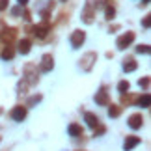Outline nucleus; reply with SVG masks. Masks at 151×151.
I'll use <instances>...</instances> for the list:
<instances>
[{"label": "nucleus", "instance_id": "423d86ee", "mask_svg": "<svg viewBox=\"0 0 151 151\" xmlns=\"http://www.w3.org/2000/svg\"><path fill=\"white\" fill-rule=\"evenodd\" d=\"M84 21L86 22H91V19H93V0H88V4H86V9H84Z\"/></svg>", "mask_w": 151, "mask_h": 151}, {"label": "nucleus", "instance_id": "6e6552de", "mask_svg": "<svg viewBox=\"0 0 151 151\" xmlns=\"http://www.w3.org/2000/svg\"><path fill=\"white\" fill-rule=\"evenodd\" d=\"M47 32H49V22H43V24H39V26H34V34H36L37 37H45Z\"/></svg>", "mask_w": 151, "mask_h": 151}, {"label": "nucleus", "instance_id": "20e7f679", "mask_svg": "<svg viewBox=\"0 0 151 151\" xmlns=\"http://www.w3.org/2000/svg\"><path fill=\"white\" fill-rule=\"evenodd\" d=\"M142 123H144L142 114H132L131 118H129V127H131V129H140Z\"/></svg>", "mask_w": 151, "mask_h": 151}, {"label": "nucleus", "instance_id": "f8f14e48", "mask_svg": "<svg viewBox=\"0 0 151 151\" xmlns=\"http://www.w3.org/2000/svg\"><path fill=\"white\" fill-rule=\"evenodd\" d=\"M134 69H136V62L132 60V58H129V60H125V63H123V71L131 73V71H134Z\"/></svg>", "mask_w": 151, "mask_h": 151}, {"label": "nucleus", "instance_id": "a211bd4d", "mask_svg": "<svg viewBox=\"0 0 151 151\" xmlns=\"http://www.w3.org/2000/svg\"><path fill=\"white\" fill-rule=\"evenodd\" d=\"M119 112H121V110H119V106H114V104L108 108V114H110V118H118V116H119Z\"/></svg>", "mask_w": 151, "mask_h": 151}, {"label": "nucleus", "instance_id": "9d476101", "mask_svg": "<svg viewBox=\"0 0 151 151\" xmlns=\"http://www.w3.org/2000/svg\"><path fill=\"white\" fill-rule=\"evenodd\" d=\"M95 103L97 104H108V93L106 91H99L95 95Z\"/></svg>", "mask_w": 151, "mask_h": 151}, {"label": "nucleus", "instance_id": "dca6fc26", "mask_svg": "<svg viewBox=\"0 0 151 151\" xmlns=\"http://www.w3.org/2000/svg\"><path fill=\"white\" fill-rule=\"evenodd\" d=\"M138 104H140V106H144V108L149 106V93H144L140 99H138Z\"/></svg>", "mask_w": 151, "mask_h": 151}, {"label": "nucleus", "instance_id": "412c9836", "mask_svg": "<svg viewBox=\"0 0 151 151\" xmlns=\"http://www.w3.org/2000/svg\"><path fill=\"white\" fill-rule=\"evenodd\" d=\"M8 2L9 0H0V11H4L6 8H8Z\"/></svg>", "mask_w": 151, "mask_h": 151}, {"label": "nucleus", "instance_id": "5701e85b", "mask_svg": "<svg viewBox=\"0 0 151 151\" xmlns=\"http://www.w3.org/2000/svg\"><path fill=\"white\" fill-rule=\"evenodd\" d=\"M39 99H41V95H34L32 99H30V104H34V103H37Z\"/></svg>", "mask_w": 151, "mask_h": 151}, {"label": "nucleus", "instance_id": "aec40b11", "mask_svg": "<svg viewBox=\"0 0 151 151\" xmlns=\"http://www.w3.org/2000/svg\"><path fill=\"white\" fill-rule=\"evenodd\" d=\"M114 13H116L114 8H110V6H108V8H106V19H114Z\"/></svg>", "mask_w": 151, "mask_h": 151}, {"label": "nucleus", "instance_id": "ddd939ff", "mask_svg": "<svg viewBox=\"0 0 151 151\" xmlns=\"http://www.w3.org/2000/svg\"><path fill=\"white\" fill-rule=\"evenodd\" d=\"M19 52L21 54H28V52H30V41H28V39H22L19 43Z\"/></svg>", "mask_w": 151, "mask_h": 151}, {"label": "nucleus", "instance_id": "b1692460", "mask_svg": "<svg viewBox=\"0 0 151 151\" xmlns=\"http://www.w3.org/2000/svg\"><path fill=\"white\" fill-rule=\"evenodd\" d=\"M28 4V0H19V6H26Z\"/></svg>", "mask_w": 151, "mask_h": 151}, {"label": "nucleus", "instance_id": "39448f33", "mask_svg": "<svg viewBox=\"0 0 151 151\" xmlns=\"http://www.w3.org/2000/svg\"><path fill=\"white\" fill-rule=\"evenodd\" d=\"M52 65H54V60H52V56H50V54H45L43 60H41V65H39V67H41V71H43V73L50 71Z\"/></svg>", "mask_w": 151, "mask_h": 151}, {"label": "nucleus", "instance_id": "6ab92c4d", "mask_svg": "<svg viewBox=\"0 0 151 151\" xmlns=\"http://www.w3.org/2000/svg\"><path fill=\"white\" fill-rule=\"evenodd\" d=\"M136 52H140V54H147L149 47H147V45H140V47H136Z\"/></svg>", "mask_w": 151, "mask_h": 151}, {"label": "nucleus", "instance_id": "f257e3e1", "mask_svg": "<svg viewBox=\"0 0 151 151\" xmlns=\"http://www.w3.org/2000/svg\"><path fill=\"white\" fill-rule=\"evenodd\" d=\"M84 39H86V34H84L82 30L73 32V36H71V47H73V49H78L80 45L84 43Z\"/></svg>", "mask_w": 151, "mask_h": 151}, {"label": "nucleus", "instance_id": "f03ea898", "mask_svg": "<svg viewBox=\"0 0 151 151\" xmlns=\"http://www.w3.org/2000/svg\"><path fill=\"white\" fill-rule=\"evenodd\" d=\"M132 41H134V34H132V32H127V34H123V36L118 39V49H127Z\"/></svg>", "mask_w": 151, "mask_h": 151}, {"label": "nucleus", "instance_id": "4be33fe9", "mask_svg": "<svg viewBox=\"0 0 151 151\" xmlns=\"http://www.w3.org/2000/svg\"><path fill=\"white\" fill-rule=\"evenodd\" d=\"M140 86L147 88V86H149V78H147V77H146V78H140Z\"/></svg>", "mask_w": 151, "mask_h": 151}, {"label": "nucleus", "instance_id": "2eb2a0df", "mask_svg": "<svg viewBox=\"0 0 151 151\" xmlns=\"http://www.w3.org/2000/svg\"><path fill=\"white\" fill-rule=\"evenodd\" d=\"M13 54H15V52H13V49H11V47H6V49L2 50V58H4V60H11V58H13Z\"/></svg>", "mask_w": 151, "mask_h": 151}, {"label": "nucleus", "instance_id": "0eeeda50", "mask_svg": "<svg viewBox=\"0 0 151 151\" xmlns=\"http://www.w3.org/2000/svg\"><path fill=\"white\" fill-rule=\"evenodd\" d=\"M138 144H140V138H138V136H129V138L125 140L123 147H125V151H131L132 147H136Z\"/></svg>", "mask_w": 151, "mask_h": 151}, {"label": "nucleus", "instance_id": "7ed1b4c3", "mask_svg": "<svg viewBox=\"0 0 151 151\" xmlns=\"http://www.w3.org/2000/svg\"><path fill=\"white\" fill-rule=\"evenodd\" d=\"M11 118H13L15 121H22L26 118V108L24 106H15L13 110H11Z\"/></svg>", "mask_w": 151, "mask_h": 151}, {"label": "nucleus", "instance_id": "393cba45", "mask_svg": "<svg viewBox=\"0 0 151 151\" xmlns=\"http://www.w3.org/2000/svg\"><path fill=\"white\" fill-rule=\"evenodd\" d=\"M144 4H147V0H144Z\"/></svg>", "mask_w": 151, "mask_h": 151}, {"label": "nucleus", "instance_id": "1a4fd4ad", "mask_svg": "<svg viewBox=\"0 0 151 151\" xmlns=\"http://www.w3.org/2000/svg\"><path fill=\"white\" fill-rule=\"evenodd\" d=\"M84 119H86V123H88L90 127H93V129L99 125V118H97L95 114H91V112H86L84 114Z\"/></svg>", "mask_w": 151, "mask_h": 151}, {"label": "nucleus", "instance_id": "4468645a", "mask_svg": "<svg viewBox=\"0 0 151 151\" xmlns=\"http://www.w3.org/2000/svg\"><path fill=\"white\" fill-rule=\"evenodd\" d=\"M69 134L71 136H80L82 134V127H78L77 123H71L69 125Z\"/></svg>", "mask_w": 151, "mask_h": 151}, {"label": "nucleus", "instance_id": "9b49d317", "mask_svg": "<svg viewBox=\"0 0 151 151\" xmlns=\"http://www.w3.org/2000/svg\"><path fill=\"white\" fill-rule=\"evenodd\" d=\"M91 60H95V52H88V54L84 56V60H80V62H86L84 63V69H86V71L91 67Z\"/></svg>", "mask_w": 151, "mask_h": 151}, {"label": "nucleus", "instance_id": "f3484780", "mask_svg": "<svg viewBox=\"0 0 151 151\" xmlns=\"http://www.w3.org/2000/svg\"><path fill=\"white\" fill-rule=\"evenodd\" d=\"M129 88H131V86H129V82H127V80H121V82L118 84V90L121 91V93H125V91H129Z\"/></svg>", "mask_w": 151, "mask_h": 151}]
</instances>
